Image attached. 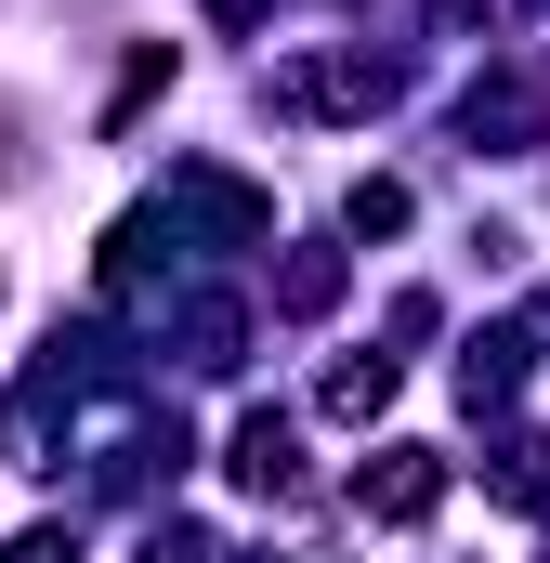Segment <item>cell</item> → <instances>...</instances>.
<instances>
[{"instance_id":"1","label":"cell","mask_w":550,"mask_h":563,"mask_svg":"<svg viewBox=\"0 0 550 563\" xmlns=\"http://www.w3.org/2000/svg\"><path fill=\"white\" fill-rule=\"evenodd\" d=\"M432 498H446V472H432V445H394V459H367V511H381V525H419Z\"/></svg>"},{"instance_id":"2","label":"cell","mask_w":550,"mask_h":563,"mask_svg":"<svg viewBox=\"0 0 550 563\" xmlns=\"http://www.w3.org/2000/svg\"><path fill=\"white\" fill-rule=\"evenodd\" d=\"M288 472H301V459H288V432H275V420H250V432H237V485H263V498H275Z\"/></svg>"},{"instance_id":"3","label":"cell","mask_w":550,"mask_h":563,"mask_svg":"<svg viewBox=\"0 0 550 563\" xmlns=\"http://www.w3.org/2000/svg\"><path fill=\"white\" fill-rule=\"evenodd\" d=\"M328 407H341V420H367V407H394V354H381V367H367V354H354V367H341V380H328Z\"/></svg>"},{"instance_id":"4","label":"cell","mask_w":550,"mask_h":563,"mask_svg":"<svg viewBox=\"0 0 550 563\" xmlns=\"http://www.w3.org/2000/svg\"><path fill=\"white\" fill-rule=\"evenodd\" d=\"M13 563H79V551H66V538H53V525H40V538H13Z\"/></svg>"}]
</instances>
